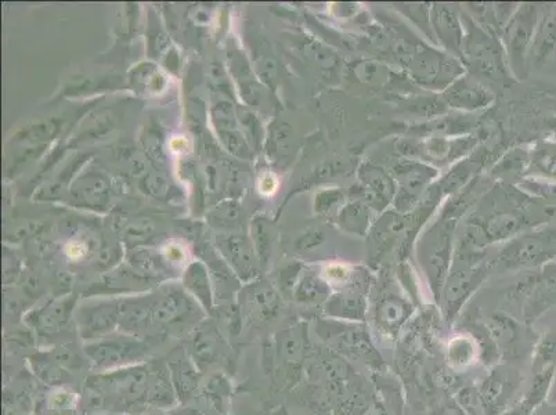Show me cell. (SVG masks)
<instances>
[{
  "instance_id": "1",
  "label": "cell",
  "mask_w": 556,
  "mask_h": 415,
  "mask_svg": "<svg viewBox=\"0 0 556 415\" xmlns=\"http://www.w3.org/2000/svg\"><path fill=\"white\" fill-rule=\"evenodd\" d=\"M494 265L496 261H485V249L476 247L467 237L462 236L457 241L453 263L439 302L447 324L454 323L462 308L467 305L468 299L489 276Z\"/></svg>"
},
{
  "instance_id": "2",
  "label": "cell",
  "mask_w": 556,
  "mask_h": 415,
  "mask_svg": "<svg viewBox=\"0 0 556 415\" xmlns=\"http://www.w3.org/2000/svg\"><path fill=\"white\" fill-rule=\"evenodd\" d=\"M395 52L402 61L404 74L415 85L435 92H444L451 83L465 74L464 64L453 54L421 42H402Z\"/></svg>"
},
{
  "instance_id": "3",
  "label": "cell",
  "mask_w": 556,
  "mask_h": 415,
  "mask_svg": "<svg viewBox=\"0 0 556 415\" xmlns=\"http://www.w3.org/2000/svg\"><path fill=\"white\" fill-rule=\"evenodd\" d=\"M457 220L443 214L426 227L417 245L418 262L438 305L456 252Z\"/></svg>"
},
{
  "instance_id": "4",
  "label": "cell",
  "mask_w": 556,
  "mask_h": 415,
  "mask_svg": "<svg viewBox=\"0 0 556 415\" xmlns=\"http://www.w3.org/2000/svg\"><path fill=\"white\" fill-rule=\"evenodd\" d=\"M464 16L465 39L462 46L461 61L465 68L474 74L483 75L490 79H505L508 77V61L505 56L503 43L498 41L494 32L487 31L476 23L471 16Z\"/></svg>"
},
{
  "instance_id": "5",
  "label": "cell",
  "mask_w": 556,
  "mask_h": 415,
  "mask_svg": "<svg viewBox=\"0 0 556 415\" xmlns=\"http://www.w3.org/2000/svg\"><path fill=\"white\" fill-rule=\"evenodd\" d=\"M317 332L328 348L344 356L349 362L355 360L366 364L377 373L385 367L384 359L375 348L373 338L363 323L320 321Z\"/></svg>"
},
{
  "instance_id": "6",
  "label": "cell",
  "mask_w": 556,
  "mask_h": 415,
  "mask_svg": "<svg viewBox=\"0 0 556 415\" xmlns=\"http://www.w3.org/2000/svg\"><path fill=\"white\" fill-rule=\"evenodd\" d=\"M540 17L539 7L536 5L526 3L518 6L501 32V43L507 56L509 71L521 79L527 72V56L532 50Z\"/></svg>"
},
{
  "instance_id": "7",
  "label": "cell",
  "mask_w": 556,
  "mask_h": 415,
  "mask_svg": "<svg viewBox=\"0 0 556 415\" xmlns=\"http://www.w3.org/2000/svg\"><path fill=\"white\" fill-rule=\"evenodd\" d=\"M150 346L136 335H117V337H104L99 341L89 342L85 345V355L90 364L97 371L119 370L137 366L147 359Z\"/></svg>"
},
{
  "instance_id": "8",
  "label": "cell",
  "mask_w": 556,
  "mask_h": 415,
  "mask_svg": "<svg viewBox=\"0 0 556 415\" xmlns=\"http://www.w3.org/2000/svg\"><path fill=\"white\" fill-rule=\"evenodd\" d=\"M483 328L496 345L500 359L505 362L525 359L532 355L539 337L536 332L505 313H491L482 321Z\"/></svg>"
},
{
  "instance_id": "9",
  "label": "cell",
  "mask_w": 556,
  "mask_h": 415,
  "mask_svg": "<svg viewBox=\"0 0 556 415\" xmlns=\"http://www.w3.org/2000/svg\"><path fill=\"white\" fill-rule=\"evenodd\" d=\"M392 176L397 184L393 207L404 216L411 214L424 200L426 193L439 176L438 168L417 160H403L392 166Z\"/></svg>"
},
{
  "instance_id": "10",
  "label": "cell",
  "mask_w": 556,
  "mask_h": 415,
  "mask_svg": "<svg viewBox=\"0 0 556 415\" xmlns=\"http://www.w3.org/2000/svg\"><path fill=\"white\" fill-rule=\"evenodd\" d=\"M556 259V244L552 240L550 230L541 229L537 232L526 233L521 237L512 238L498 255L496 263L504 270L540 269L545 263Z\"/></svg>"
},
{
  "instance_id": "11",
  "label": "cell",
  "mask_w": 556,
  "mask_h": 415,
  "mask_svg": "<svg viewBox=\"0 0 556 415\" xmlns=\"http://www.w3.org/2000/svg\"><path fill=\"white\" fill-rule=\"evenodd\" d=\"M148 368L144 366L119 368L90 378V392L104 399L122 403H136L146 399Z\"/></svg>"
},
{
  "instance_id": "12",
  "label": "cell",
  "mask_w": 556,
  "mask_h": 415,
  "mask_svg": "<svg viewBox=\"0 0 556 415\" xmlns=\"http://www.w3.org/2000/svg\"><path fill=\"white\" fill-rule=\"evenodd\" d=\"M359 183L350 190L349 198L363 201L378 214H384L395 201L397 184L391 171L373 161H364L357 171Z\"/></svg>"
},
{
  "instance_id": "13",
  "label": "cell",
  "mask_w": 556,
  "mask_h": 415,
  "mask_svg": "<svg viewBox=\"0 0 556 415\" xmlns=\"http://www.w3.org/2000/svg\"><path fill=\"white\" fill-rule=\"evenodd\" d=\"M522 374L509 364H497L478 385L480 402L486 415H500L512 406L521 388Z\"/></svg>"
},
{
  "instance_id": "14",
  "label": "cell",
  "mask_w": 556,
  "mask_h": 415,
  "mask_svg": "<svg viewBox=\"0 0 556 415\" xmlns=\"http://www.w3.org/2000/svg\"><path fill=\"white\" fill-rule=\"evenodd\" d=\"M475 146L472 137L464 139H446V137L432 136L422 140H404L400 143L399 151L409 160L426 162L435 166L446 165L447 162L457 161L469 149Z\"/></svg>"
},
{
  "instance_id": "15",
  "label": "cell",
  "mask_w": 556,
  "mask_h": 415,
  "mask_svg": "<svg viewBox=\"0 0 556 415\" xmlns=\"http://www.w3.org/2000/svg\"><path fill=\"white\" fill-rule=\"evenodd\" d=\"M367 292V276L356 283L337 288L323 306L324 315L346 323H364L370 313Z\"/></svg>"
},
{
  "instance_id": "16",
  "label": "cell",
  "mask_w": 556,
  "mask_h": 415,
  "mask_svg": "<svg viewBox=\"0 0 556 415\" xmlns=\"http://www.w3.org/2000/svg\"><path fill=\"white\" fill-rule=\"evenodd\" d=\"M374 326L382 335L396 338L414 313L413 303L399 291L384 290L373 303Z\"/></svg>"
},
{
  "instance_id": "17",
  "label": "cell",
  "mask_w": 556,
  "mask_h": 415,
  "mask_svg": "<svg viewBox=\"0 0 556 415\" xmlns=\"http://www.w3.org/2000/svg\"><path fill=\"white\" fill-rule=\"evenodd\" d=\"M431 25L435 42L442 46L444 52L461 60L465 39L464 16L456 7L435 3L431 7Z\"/></svg>"
},
{
  "instance_id": "18",
  "label": "cell",
  "mask_w": 556,
  "mask_h": 415,
  "mask_svg": "<svg viewBox=\"0 0 556 415\" xmlns=\"http://www.w3.org/2000/svg\"><path fill=\"white\" fill-rule=\"evenodd\" d=\"M407 229V216L396 211H385L375 220L370 233V261L378 265L384 261L386 255L395 249L397 243L402 244Z\"/></svg>"
},
{
  "instance_id": "19",
  "label": "cell",
  "mask_w": 556,
  "mask_h": 415,
  "mask_svg": "<svg viewBox=\"0 0 556 415\" xmlns=\"http://www.w3.org/2000/svg\"><path fill=\"white\" fill-rule=\"evenodd\" d=\"M493 90L487 88L475 75L464 74L442 93L444 106L461 111H478L493 104Z\"/></svg>"
},
{
  "instance_id": "20",
  "label": "cell",
  "mask_w": 556,
  "mask_h": 415,
  "mask_svg": "<svg viewBox=\"0 0 556 415\" xmlns=\"http://www.w3.org/2000/svg\"><path fill=\"white\" fill-rule=\"evenodd\" d=\"M121 306L113 303H100L82 309L78 316L79 334L86 344L108 337L119 326Z\"/></svg>"
},
{
  "instance_id": "21",
  "label": "cell",
  "mask_w": 556,
  "mask_h": 415,
  "mask_svg": "<svg viewBox=\"0 0 556 415\" xmlns=\"http://www.w3.org/2000/svg\"><path fill=\"white\" fill-rule=\"evenodd\" d=\"M556 305V259L545 263L539 270V281L522 308L523 320L527 326L540 319Z\"/></svg>"
},
{
  "instance_id": "22",
  "label": "cell",
  "mask_w": 556,
  "mask_h": 415,
  "mask_svg": "<svg viewBox=\"0 0 556 415\" xmlns=\"http://www.w3.org/2000/svg\"><path fill=\"white\" fill-rule=\"evenodd\" d=\"M349 77L353 82L371 92H391L399 88L406 77L397 74L384 63L374 60H355L348 66Z\"/></svg>"
},
{
  "instance_id": "23",
  "label": "cell",
  "mask_w": 556,
  "mask_h": 415,
  "mask_svg": "<svg viewBox=\"0 0 556 415\" xmlns=\"http://www.w3.org/2000/svg\"><path fill=\"white\" fill-rule=\"evenodd\" d=\"M193 312V303L183 292L169 291L151 303L150 324L161 330L184 326L191 320Z\"/></svg>"
},
{
  "instance_id": "24",
  "label": "cell",
  "mask_w": 556,
  "mask_h": 415,
  "mask_svg": "<svg viewBox=\"0 0 556 415\" xmlns=\"http://www.w3.org/2000/svg\"><path fill=\"white\" fill-rule=\"evenodd\" d=\"M478 227L479 232L485 237L487 244L498 241L512 240L516 234L521 233L523 227L530 225L529 219L522 212H496L487 218L472 222Z\"/></svg>"
},
{
  "instance_id": "25",
  "label": "cell",
  "mask_w": 556,
  "mask_h": 415,
  "mask_svg": "<svg viewBox=\"0 0 556 415\" xmlns=\"http://www.w3.org/2000/svg\"><path fill=\"white\" fill-rule=\"evenodd\" d=\"M278 349H280V357L283 360L285 373L292 382H295L301 375L303 362L308 355L306 328L284 331L281 334L280 342H278Z\"/></svg>"
},
{
  "instance_id": "26",
  "label": "cell",
  "mask_w": 556,
  "mask_h": 415,
  "mask_svg": "<svg viewBox=\"0 0 556 415\" xmlns=\"http://www.w3.org/2000/svg\"><path fill=\"white\" fill-rule=\"evenodd\" d=\"M314 368H316V373L319 374L320 381L324 384V389L344 384V382L352 380L357 375L349 360L338 355L330 348L321 350Z\"/></svg>"
},
{
  "instance_id": "27",
  "label": "cell",
  "mask_w": 556,
  "mask_h": 415,
  "mask_svg": "<svg viewBox=\"0 0 556 415\" xmlns=\"http://www.w3.org/2000/svg\"><path fill=\"white\" fill-rule=\"evenodd\" d=\"M168 366H154L148 373L146 402L160 409H171L178 402Z\"/></svg>"
},
{
  "instance_id": "28",
  "label": "cell",
  "mask_w": 556,
  "mask_h": 415,
  "mask_svg": "<svg viewBox=\"0 0 556 415\" xmlns=\"http://www.w3.org/2000/svg\"><path fill=\"white\" fill-rule=\"evenodd\" d=\"M223 339L218 330L205 326L194 332L191 338V360L200 370L211 366L222 352Z\"/></svg>"
},
{
  "instance_id": "29",
  "label": "cell",
  "mask_w": 556,
  "mask_h": 415,
  "mask_svg": "<svg viewBox=\"0 0 556 415\" xmlns=\"http://www.w3.org/2000/svg\"><path fill=\"white\" fill-rule=\"evenodd\" d=\"M168 367L179 402H189L200 385V373L196 363L191 357L182 355L169 363Z\"/></svg>"
},
{
  "instance_id": "30",
  "label": "cell",
  "mask_w": 556,
  "mask_h": 415,
  "mask_svg": "<svg viewBox=\"0 0 556 415\" xmlns=\"http://www.w3.org/2000/svg\"><path fill=\"white\" fill-rule=\"evenodd\" d=\"M72 308H74V301H71V299L52 303L48 308L36 313L32 324H34L35 330L41 337H56L60 332L66 330Z\"/></svg>"
},
{
  "instance_id": "31",
  "label": "cell",
  "mask_w": 556,
  "mask_h": 415,
  "mask_svg": "<svg viewBox=\"0 0 556 415\" xmlns=\"http://www.w3.org/2000/svg\"><path fill=\"white\" fill-rule=\"evenodd\" d=\"M374 209L368 207L363 201L352 200L346 202L345 207L339 212L337 220L335 223L342 230L350 234H356V236H368L371 227L374 225Z\"/></svg>"
},
{
  "instance_id": "32",
  "label": "cell",
  "mask_w": 556,
  "mask_h": 415,
  "mask_svg": "<svg viewBox=\"0 0 556 415\" xmlns=\"http://www.w3.org/2000/svg\"><path fill=\"white\" fill-rule=\"evenodd\" d=\"M446 359L454 371L465 370L480 362V348L474 335L465 331L451 338L446 348Z\"/></svg>"
},
{
  "instance_id": "33",
  "label": "cell",
  "mask_w": 556,
  "mask_h": 415,
  "mask_svg": "<svg viewBox=\"0 0 556 415\" xmlns=\"http://www.w3.org/2000/svg\"><path fill=\"white\" fill-rule=\"evenodd\" d=\"M331 294V285L323 276L305 273L299 277L298 283H296L294 299L299 305L319 308V306L326 305Z\"/></svg>"
},
{
  "instance_id": "34",
  "label": "cell",
  "mask_w": 556,
  "mask_h": 415,
  "mask_svg": "<svg viewBox=\"0 0 556 415\" xmlns=\"http://www.w3.org/2000/svg\"><path fill=\"white\" fill-rule=\"evenodd\" d=\"M556 48V9H548L547 14L540 17L539 27H537L536 35L530 56L533 63L543 66L550 60Z\"/></svg>"
},
{
  "instance_id": "35",
  "label": "cell",
  "mask_w": 556,
  "mask_h": 415,
  "mask_svg": "<svg viewBox=\"0 0 556 415\" xmlns=\"http://www.w3.org/2000/svg\"><path fill=\"white\" fill-rule=\"evenodd\" d=\"M556 371V330L545 332L532 353L533 375Z\"/></svg>"
},
{
  "instance_id": "36",
  "label": "cell",
  "mask_w": 556,
  "mask_h": 415,
  "mask_svg": "<svg viewBox=\"0 0 556 415\" xmlns=\"http://www.w3.org/2000/svg\"><path fill=\"white\" fill-rule=\"evenodd\" d=\"M184 285L204 305L205 309L212 308L211 281L205 267L201 263H194L184 274Z\"/></svg>"
},
{
  "instance_id": "37",
  "label": "cell",
  "mask_w": 556,
  "mask_h": 415,
  "mask_svg": "<svg viewBox=\"0 0 556 415\" xmlns=\"http://www.w3.org/2000/svg\"><path fill=\"white\" fill-rule=\"evenodd\" d=\"M529 162L544 178L556 183V142L554 140H543L537 143L530 154Z\"/></svg>"
},
{
  "instance_id": "38",
  "label": "cell",
  "mask_w": 556,
  "mask_h": 415,
  "mask_svg": "<svg viewBox=\"0 0 556 415\" xmlns=\"http://www.w3.org/2000/svg\"><path fill=\"white\" fill-rule=\"evenodd\" d=\"M252 306L259 319L270 320L280 312V298L270 285L262 284L252 292Z\"/></svg>"
},
{
  "instance_id": "39",
  "label": "cell",
  "mask_w": 556,
  "mask_h": 415,
  "mask_svg": "<svg viewBox=\"0 0 556 415\" xmlns=\"http://www.w3.org/2000/svg\"><path fill=\"white\" fill-rule=\"evenodd\" d=\"M348 193L341 189H326L317 194L314 200V211L323 218L337 220L339 212L348 202Z\"/></svg>"
},
{
  "instance_id": "40",
  "label": "cell",
  "mask_w": 556,
  "mask_h": 415,
  "mask_svg": "<svg viewBox=\"0 0 556 415\" xmlns=\"http://www.w3.org/2000/svg\"><path fill=\"white\" fill-rule=\"evenodd\" d=\"M227 255H229L231 263L236 267L237 272L244 277V279H249V277L254 276L255 273V259L252 256L251 248L244 243L243 240H233L229 241L226 245Z\"/></svg>"
},
{
  "instance_id": "41",
  "label": "cell",
  "mask_w": 556,
  "mask_h": 415,
  "mask_svg": "<svg viewBox=\"0 0 556 415\" xmlns=\"http://www.w3.org/2000/svg\"><path fill=\"white\" fill-rule=\"evenodd\" d=\"M230 392L229 381L219 374L213 375L211 380L208 381L207 386H205V393H207L208 399L211 400L215 409L220 411V413H225V406L227 400H229Z\"/></svg>"
},
{
  "instance_id": "42",
  "label": "cell",
  "mask_w": 556,
  "mask_h": 415,
  "mask_svg": "<svg viewBox=\"0 0 556 415\" xmlns=\"http://www.w3.org/2000/svg\"><path fill=\"white\" fill-rule=\"evenodd\" d=\"M400 12L406 14L421 31H424L426 38L435 42L431 25V7L429 5H400ZM436 43V42H435Z\"/></svg>"
},
{
  "instance_id": "43",
  "label": "cell",
  "mask_w": 556,
  "mask_h": 415,
  "mask_svg": "<svg viewBox=\"0 0 556 415\" xmlns=\"http://www.w3.org/2000/svg\"><path fill=\"white\" fill-rule=\"evenodd\" d=\"M35 374L38 375L45 384L49 385L66 384L68 378L66 371L59 366V363H54L53 360L45 359H36Z\"/></svg>"
},
{
  "instance_id": "44",
  "label": "cell",
  "mask_w": 556,
  "mask_h": 415,
  "mask_svg": "<svg viewBox=\"0 0 556 415\" xmlns=\"http://www.w3.org/2000/svg\"><path fill=\"white\" fill-rule=\"evenodd\" d=\"M456 403L467 415H486L480 402L478 385L464 386L457 393Z\"/></svg>"
},
{
  "instance_id": "45",
  "label": "cell",
  "mask_w": 556,
  "mask_h": 415,
  "mask_svg": "<svg viewBox=\"0 0 556 415\" xmlns=\"http://www.w3.org/2000/svg\"><path fill=\"white\" fill-rule=\"evenodd\" d=\"M213 119H215L216 126L225 131H231L236 125V114L229 103H219L213 111Z\"/></svg>"
},
{
  "instance_id": "46",
  "label": "cell",
  "mask_w": 556,
  "mask_h": 415,
  "mask_svg": "<svg viewBox=\"0 0 556 415\" xmlns=\"http://www.w3.org/2000/svg\"><path fill=\"white\" fill-rule=\"evenodd\" d=\"M324 241H326V234H324L323 230H308V232L303 233L302 236L296 240V248H298L299 251H314V249L321 247Z\"/></svg>"
},
{
  "instance_id": "47",
  "label": "cell",
  "mask_w": 556,
  "mask_h": 415,
  "mask_svg": "<svg viewBox=\"0 0 556 415\" xmlns=\"http://www.w3.org/2000/svg\"><path fill=\"white\" fill-rule=\"evenodd\" d=\"M274 151L287 155L290 153L291 147V131L290 126L287 124H280L276 126L273 132Z\"/></svg>"
},
{
  "instance_id": "48",
  "label": "cell",
  "mask_w": 556,
  "mask_h": 415,
  "mask_svg": "<svg viewBox=\"0 0 556 415\" xmlns=\"http://www.w3.org/2000/svg\"><path fill=\"white\" fill-rule=\"evenodd\" d=\"M223 142L229 147L231 153L240 155V157H248V147L240 133L225 131V133H223Z\"/></svg>"
},
{
  "instance_id": "49",
  "label": "cell",
  "mask_w": 556,
  "mask_h": 415,
  "mask_svg": "<svg viewBox=\"0 0 556 415\" xmlns=\"http://www.w3.org/2000/svg\"><path fill=\"white\" fill-rule=\"evenodd\" d=\"M48 404L54 410L64 411L70 410L74 406V396L70 395L68 392L60 391L54 392L48 400Z\"/></svg>"
},
{
  "instance_id": "50",
  "label": "cell",
  "mask_w": 556,
  "mask_h": 415,
  "mask_svg": "<svg viewBox=\"0 0 556 415\" xmlns=\"http://www.w3.org/2000/svg\"><path fill=\"white\" fill-rule=\"evenodd\" d=\"M364 415H392V413L381 399L374 398Z\"/></svg>"
},
{
  "instance_id": "51",
  "label": "cell",
  "mask_w": 556,
  "mask_h": 415,
  "mask_svg": "<svg viewBox=\"0 0 556 415\" xmlns=\"http://www.w3.org/2000/svg\"><path fill=\"white\" fill-rule=\"evenodd\" d=\"M536 186V193L543 194L545 197L555 198L556 200V183H540L532 182Z\"/></svg>"
},
{
  "instance_id": "52",
  "label": "cell",
  "mask_w": 556,
  "mask_h": 415,
  "mask_svg": "<svg viewBox=\"0 0 556 415\" xmlns=\"http://www.w3.org/2000/svg\"><path fill=\"white\" fill-rule=\"evenodd\" d=\"M500 415H532L530 411H527L526 407L523 406L521 400L518 403L512 404L509 409L503 411Z\"/></svg>"
},
{
  "instance_id": "53",
  "label": "cell",
  "mask_w": 556,
  "mask_h": 415,
  "mask_svg": "<svg viewBox=\"0 0 556 415\" xmlns=\"http://www.w3.org/2000/svg\"><path fill=\"white\" fill-rule=\"evenodd\" d=\"M435 415H467L460 409L457 403L447 404L443 409H440Z\"/></svg>"
},
{
  "instance_id": "54",
  "label": "cell",
  "mask_w": 556,
  "mask_h": 415,
  "mask_svg": "<svg viewBox=\"0 0 556 415\" xmlns=\"http://www.w3.org/2000/svg\"><path fill=\"white\" fill-rule=\"evenodd\" d=\"M532 415H556V404L543 403Z\"/></svg>"
},
{
  "instance_id": "55",
  "label": "cell",
  "mask_w": 556,
  "mask_h": 415,
  "mask_svg": "<svg viewBox=\"0 0 556 415\" xmlns=\"http://www.w3.org/2000/svg\"><path fill=\"white\" fill-rule=\"evenodd\" d=\"M548 125H550L552 131L556 132V118H552L551 121H548Z\"/></svg>"
},
{
  "instance_id": "56",
  "label": "cell",
  "mask_w": 556,
  "mask_h": 415,
  "mask_svg": "<svg viewBox=\"0 0 556 415\" xmlns=\"http://www.w3.org/2000/svg\"><path fill=\"white\" fill-rule=\"evenodd\" d=\"M548 230H550L552 240H554V243L556 244V227L555 229H548Z\"/></svg>"
},
{
  "instance_id": "57",
  "label": "cell",
  "mask_w": 556,
  "mask_h": 415,
  "mask_svg": "<svg viewBox=\"0 0 556 415\" xmlns=\"http://www.w3.org/2000/svg\"><path fill=\"white\" fill-rule=\"evenodd\" d=\"M154 415H165V414H162V413H155Z\"/></svg>"
},
{
  "instance_id": "58",
  "label": "cell",
  "mask_w": 556,
  "mask_h": 415,
  "mask_svg": "<svg viewBox=\"0 0 556 415\" xmlns=\"http://www.w3.org/2000/svg\"><path fill=\"white\" fill-rule=\"evenodd\" d=\"M133 415H139V414H133Z\"/></svg>"
}]
</instances>
